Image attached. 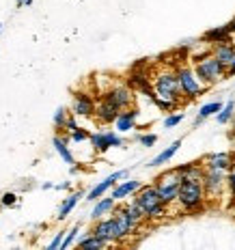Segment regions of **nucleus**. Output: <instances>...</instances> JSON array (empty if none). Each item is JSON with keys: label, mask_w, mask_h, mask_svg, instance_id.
<instances>
[{"label": "nucleus", "mask_w": 235, "mask_h": 250, "mask_svg": "<svg viewBox=\"0 0 235 250\" xmlns=\"http://www.w3.org/2000/svg\"><path fill=\"white\" fill-rule=\"evenodd\" d=\"M151 100L155 102V106L160 110L169 112L175 110L181 102V88L179 80H177L175 71H160L153 78V91H151Z\"/></svg>", "instance_id": "f257e3e1"}, {"label": "nucleus", "mask_w": 235, "mask_h": 250, "mask_svg": "<svg viewBox=\"0 0 235 250\" xmlns=\"http://www.w3.org/2000/svg\"><path fill=\"white\" fill-rule=\"evenodd\" d=\"M134 205L143 213V220H160V218L166 216V207L160 199L155 186H140L136 192H134Z\"/></svg>", "instance_id": "f03ea898"}, {"label": "nucleus", "mask_w": 235, "mask_h": 250, "mask_svg": "<svg viewBox=\"0 0 235 250\" xmlns=\"http://www.w3.org/2000/svg\"><path fill=\"white\" fill-rule=\"evenodd\" d=\"M192 69H194V74H196L198 80H201L203 84H207V86L216 84V82H220V80L227 78L224 65L212 54V52L194 56V65H192Z\"/></svg>", "instance_id": "7ed1b4c3"}, {"label": "nucleus", "mask_w": 235, "mask_h": 250, "mask_svg": "<svg viewBox=\"0 0 235 250\" xmlns=\"http://www.w3.org/2000/svg\"><path fill=\"white\" fill-rule=\"evenodd\" d=\"M205 201H207V196H205L201 181H181L179 190H177V199H175V203L181 209L198 211V209H203Z\"/></svg>", "instance_id": "20e7f679"}, {"label": "nucleus", "mask_w": 235, "mask_h": 250, "mask_svg": "<svg viewBox=\"0 0 235 250\" xmlns=\"http://www.w3.org/2000/svg\"><path fill=\"white\" fill-rule=\"evenodd\" d=\"M112 218H114V225H117V231H119V239L129 237L134 231L140 227L143 222V213L134 203L129 205H121V207H114L112 209Z\"/></svg>", "instance_id": "39448f33"}, {"label": "nucleus", "mask_w": 235, "mask_h": 250, "mask_svg": "<svg viewBox=\"0 0 235 250\" xmlns=\"http://www.w3.org/2000/svg\"><path fill=\"white\" fill-rule=\"evenodd\" d=\"M177 74V80H179V88H181V97H186V100H196V97H201L203 93L207 91V84H203L201 80L196 78L194 69L188 65H181L175 69Z\"/></svg>", "instance_id": "423d86ee"}, {"label": "nucleus", "mask_w": 235, "mask_h": 250, "mask_svg": "<svg viewBox=\"0 0 235 250\" xmlns=\"http://www.w3.org/2000/svg\"><path fill=\"white\" fill-rule=\"evenodd\" d=\"M155 190H158L160 199L164 205H171V203H175L177 199V190H179L181 186V175L177 173V170H166V173H162L158 179H155Z\"/></svg>", "instance_id": "0eeeda50"}, {"label": "nucleus", "mask_w": 235, "mask_h": 250, "mask_svg": "<svg viewBox=\"0 0 235 250\" xmlns=\"http://www.w3.org/2000/svg\"><path fill=\"white\" fill-rule=\"evenodd\" d=\"M203 190H205L207 199H216V196H222V192L227 190V173L222 170H203Z\"/></svg>", "instance_id": "6e6552de"}, {"label": "nucleus", "mask_w": 235, "mask_h": 250, "mask_svg": "<svg viewBox=\"0 0 235 250\" xmlns=\"http://www.w3.org/2000/svg\"><path fill=\"white\" fill-rule=\"evenodd\" d=\"M93 235H95L97 239H102L104 244H117V242H121L119 239V231H117V225H114V218H112V213L110 216H104V218H97L95 220V227H93Z\"/></svg>", "instance_id": "1a4fd4ad"}, {"label": "nucleus", "mask_w": 235, "mask_h": 250, "mask_svg": "<svg viewBox=\"0 0 235 250\" xmlns=\"http://www.w3.org/2000/svg\"><path fill=\"white\" fill-rule=\"evenodd\" d=\"M88 140H91L95 153H106L112 147H123V138L117 132H97V134H91Z\"/></svg>", "instance_id": "9d476101"}, {"label": "nucleus", "mask_w": 235, "mask_h": 250, "mask_svg": "<svg viewBox=\"0 0 235 250\" xmlns=\"http://www.w3.org/2000/svg\"><path fill=\"white\" fill-rule=\"evenodd\" d=\"M235 166V158L229 151H218V153H210L205 160H203V168H210V170H231Z\"/></svg>", "instance_id": "9b49d317"}, {"label": "nucleus", "mask_w": 235, "mask_h": 250, "mask_svg": "<svg viewBox=\"0 0 235 250\" xmlns=\"http://www.w3.org/2000/svg\"><path fill=\"white\" fill-rule=\"evenodd\" d=\"M104 100H108L112 106H117L119 110H123V108H129L134 104V93L129 91L128 86L119 84V86H114L110 91L104 93Z\"/></svg>", "instance_id": "f8f14e48"}, {"label": "nucleus", "mask_w": 235, "mask_h": 250, "mask_svg": "<svg viewBox=\"0 0 235 250\" xmlns=\"http://www.w3.org/2000/svg\"><path fill=\"white\" fill-rule=\"evenodd\" d=\"M123 177H128V170H117V173H112V175H108L104 181H99V184L93 188V190H88V194H86V201H97L99 196H104L110 188L117 184L119 179H123Z\"/></svg>", "instance_id": "ddd939ff"}, {"label": "nucleus", "mask_w": 235, "mask_h": 250, "mask_svg": "<svg viewBox=\"0 0 235 250\" xmlns=\"http://www.w3.org/2000/svg\"><path fill=\"white\" fill-rule=\"evenodd\" d=\"M95 112V102L88 93H76L74 104H71V114L76 117H93Z\"/></svg>", "instance_id": "4468645a"}, {"label": "nucleus", "mask_w": 235, "mask_h": 250, "mask_svg": "<svg viewBox=\"0 0 235 250\" xmlns=\"http://www.w3.org/2000/svg\"><path fill=\"white\" fill-rule=\"evenodd\" d=\"M136 119H138L136 108H123V110L117 114V119H114V127H117V132L125 134L136 127Z\"/></svg>", "instance_id": "2eb2a0df"}, {"label": "nucleus", "mask_w": 235, "mask_h": 250, "mask_svg": "<svg viewBox=\"0 0 235 250\" xmlns=\"http://www.w3.org/2000/svg\"><path fill=\"white\" fill-rule=\"evenodd\" d=\"M212 54L222 62V65H224V71H227V67L231 65V61L235 59V43H231V41H222V43H216V45L212 48Z\"/></svg>", "instance_id": "dca6fc26"}, {"label": "nucleus", "mask_w": 235, "mask_h": 250, "mask_svg": "<svg viewBox=\"0 0 235 250\" xmlns=\"http://www.w3.org/2000/svg\"><path fill=\"white\" fill-rule=\"evenodd\" d=\"M119 112H121V110H119L117 106H112L110 102L102 97V102H99L97 106H95V112H93V114L97 117L99 123H114V119H117Z\"/></svg>", "instance_id": "f3484780"}, {"label": "nucleus", "mask_w": 235, "mask_h": 250, "mask_svg": "<svg viewBox=\"0 0 235 250\" xmlns=\"http://www.w3.org/2000/svg\"><path fill=\"white\" fill-rule=\"evenodd\" d=\"M140 186H143V184H140L138 179L121 181V184H119V181H117V184L112 186V194H110V196H112L114 201H123V199H128V196H132V194L138 190Z\"/></svg>", "instance_id": "a211bd4d"}, {"label": "nucleus", "mask_w": 235, "mask_h": 250, "mask_svg": "<svg viewBox=\"0 0 235 250\" xmlns=\"http://www.w3.org/2000/svg\"><path fill=\"white\" fill-rule=\"evenodd\" d=\"M114 207H117V201H114L112 196H99V199L95 201V207H93V211H91V218L97 220V218L110 216Z\"/></svg>", "instance_id": "6ab92c4d"}, {"label": "nucleus", "mask_w": 235, "mask_h": 250, "mask_svg": "<svg viewBox=\"0 0 235 250\" xmlns=\"http://www.w3.org/2000/svg\"><path fill=\"white\" fill-rule=\"evenodd\" d=\"M177 173L181 175V181H201L203 179V164L198 162H190V164H184V166H177Z\"/></svg>", "instance_id": "aec40b11"}, {"label": "nucleus", "mask_w": 235, "mask_h": 250, "mask_svg": "<svg viewBox=\"0 0 235 250\" xmlns=\"http://www.w3.org/2000/svg\"><path fill=\"white\" fill-rule=\"evenodd\" d=\"M231 30H229V26H216V28L207 30L205 35H203V41L210 45H216V43H222V41H231Z\"/></svg>", "instance_id": "412c9836"}, {"label": "nucleus", "mask_w": 235, "mask_h": 250, "mask_svg": "<svg viewBox=\"0 0 235 250\" xmlns=\"http://www.w3.org/2000/svg\"><path fill=\"white\" fill-rule=\"evenodd\" d=\"M52 145H54L56 153H59L61 158H63V162H65V164H76V158H74V153H71V149H69V138L54 136Z\"/></svg>", "instance_id": "4be33fe9"}, {"label": "nucleus", "mask_w": 235, "mask_h": 250, "mask_svg": "<svg viewBox=\"0 0 235 250\" xmlns=\"http://www.w3.org/2000/svg\"><path fill=\"white\" fill-rule=\"evenodd\" d=\"M82 196H85V194H82L80 190H78V192H74V194H69V196H67V199L61 203V207H59V216H56V218H59V220H65V218H67V216H69L71 211L76 209L78 201H80Z\"/></svg>", "instance_id": "5701e85b"}, {"label": "nucleus", "mask_w": 235, "mask_h": 250, "mask_svg": "<svg viewBox=\"0 0 235 250\" xmlns=\"http://www.w3.org/2000/svg\"><path fill=\"white\" fill-rule=\"evenodd\" d=\"M179 147H181V140H175V143L169 145V147H166L164 151H160V153L149 162V166H162V164L171 162V160H173V155L177 153V151H179Z\"/></svg>", "instance_id": "b1692460"}, {"label": "nucleus", "mask_w": 235, "mask_h": 250, "mask_svg": "<svg viewBox=\"0 0 235 250\" xmlns=\"http://www.w3.org/2000/svg\"><path fill=\"white\" fill-rule=\"evenodd\" d=\"M220 108H222V102H210V104H205V106H201L198 108V114H196V125L201 121H205V119L214 117Z\"/></svg>", "instance_id": "393cba45"}, {"label": "nucleus", "mask_w": 235, "mask_h": 250, "mask_svg": "<svg viewBox=\"0 0 235 250\" xmlns=\"http://www.w3.org/2000/svg\"><path fill=\"white\" fill-rule=\"evenodd\" d=\"M233 114H235V102L231 100V102L222 104V108L216 112V121L220 123V125H227L233 119Z\"/></svg>", "instance_id": "a878e982"}, {"label": "nucleus", "mask_w": 235, "mask_h": 250, "mask_svg": "<svg viewBox=\"0 0 235 250\" xmlns=\"http://www.w3.org/2000/svg\"><path fill=\"white\" fill-rule=\"evenodd\" d=\"M78 246H80V248H88V250H99V248L106 246V244H104L102 239H97L93 233H88V235L78 239Z\"/></svg>", "instance_id": "bb28decb"}, {"label": "nucleus", "mask_w": 235, "mask_h": 250, "mask_svg": "<svg viewBox=\"0 0 235 250\" xmlns=\"http://www.w3.org/2000/svg\"><path fill=\"white\" fill-rule=\"evenodd\" d=\"M78 233H80V225H76V227H71V229H69V231H65V237H63L61 250H63V248H69V246H71V244H74V242H76Z\"/></svg>", "instance_id": "cd10ccee"}, {"label": "nucleus", "mask_w": 235, "mask_h": 250, "mask_svg": "<svg viewBox=\"0 0 235 250\" xmlns=\"http://www.w3.org/2000/svg\"><path fill=\"white\" fill-rule=\"evenodd\" d=\"M88 136H91V134H88V129H85V127H76L74 132H69V138L74 140V143H86Z\"/></svg>", "instance_id": "c85d7f7f"}, {"label": "nucleus", "mask_w": 235, "mask_h": 250, "mask_svg": "<svg viewBox=\"0 0 235 250\" xmlns=\"http://www.w3.org/2000/svg\"><path fill=\"white\" fill-rule=\"evenodd\" d=\"M181 121H184V112L171 114V117L164 119V127H166V129H173V127H177V125H179Z\"/></svg>", "instance_id": "c756f323"}, {"label": "nucleus", "mask_w": 235, "mask_h": 250, "mask_svg": "<svg viewBox=\"0 0 235 250\" xmlns=\"http://www.w3.org/2000/svg\"><path fill=\"white\" fill-rule=\"evenodd\" d=\"M67 108H59V110L54 112V125L56 127H61L63 129V125H65V121H67Z\"/></svg>", "instance_id": "7c9ffc66"}, {"label": "nucleus", "mask_w": 235, "mask_h": 250, "mask_svg": "<svg viewBox=\"0 0 235 250\" xmlns=\"http://www.w3.org/2000/svg\"><path fill=\"white\" fill-rule=\"evenodd\" d=\"M18 203V194L15 192H4L2 196H0V205H4V207H11Z\"/></svg>", "instance_id": "2f4dec72"}, {"label": "nucleus", "mask_w": 235, "mask_h": 250, "mask_svg": "<svg viewBox=\"0 0 235 250\" xmlns=\"http://www.w3.org/2000/svg\"><path fill=\"white\" fill-rule=\"evenodd\" d=\"M227 190H229V194L235 199V166L231 170H227Z\"/></svg>", "instance_id": "473e14b6"}, {"label": "nucleus", "mask_w": 235, "mask_h": 250, "mask_svg": "<svg viewBox=\"0 0 235 250\" xmlns=\"http://www.w3.org/2000/svg\"><path fill=\"white\" fill-rule=\"evenodd\" d=\"M138 143L143 145V147H153V145L158 143V136H155V134H143V136H138Z\"/></svg>", "instance_id": "72a5a7b5"}, {"label": "nucleus", "mask_w": 235, "mask_h": 250, "mask_svg": "<svg viewBox=\"0 0 235 250\" xmlns=\"http://www.w3.org/2000/svg\"><path fill=\"white\" fill-rule=\"evenodd\" d=\"M78 127V121H76V114H67V121L65 125H63V129H67V132H74V129Z\"/></svg>", "instance_id": "f704fd0d"}, {"label": "nucleus", "mask_w": 235, "mask_h": 250, "mask_svg": "<svg viewBox=\"0 0 235 250\" xmlns=\"http://www.w3.org/2000/svg\"><path fill=\"white\" fill-rule=\"evenodd\" d=\"M63 237H65V231H61V233H56L54 239L48 244V250H56V248H61V244H63Z\"/></svg>", "instance_id": "c9c22d12"}, {"label": "nucleus", "mask_w": 235, "mask_h": 250, "mask_svg": "<svg viewBox=\"0 0 235 250\" xmlns=\"http://www.w3.org/2000/svg\"><path fill=\"white\" fill-rule=\"evenodd\" d=\"M229 30H231V35H235V18H233V22H229Z\"/></svg>", "instance_id": "e433bc0d"}, {"label": "nucleus", "mask_w": 235, "mask_h": 250, "mask_svg": "<svg viewBox=\"0 0 235 250\" xmlns=\"http://www.w3.org/2000/svg\"><path fill=\"white\" fill-rule=\"evenodd\" d=\"M71 186V181H65V184H61V186H56L59 188V190H65V188H69Z\"/></svg>", "instance_id": "4c0bfd02"}, {"label": "nucleus", "mask_w": 235, "mask_h": 250, "mask_svg": "<svg viewBox=\"0 0 235 250\" xmlns=\"http://www.w3.org/2000/svg\"><path fill=\"white\" fill-rule=\"evenodd\" d=\"M20 7H24V4H30V0H18Z\"/></svg>", "instance_id": "58836bf2"}, {"label": "nucleus", "mask_w": 235, "mask_h": 250, "mask_svg": "<svg viewBox=\"0 0 235 250\" xmlns=\"http://www.w3.org/2000/svg\"><path fill=\"white\" fill-rule=\"evenodd\" d=\"M0 33H2V24H0Z\"/></svg>", "instance_id": "ea45409f"}]
</instances>
